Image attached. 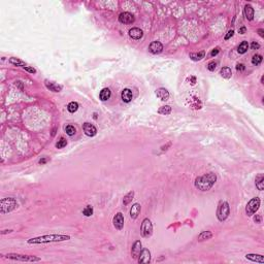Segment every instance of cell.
<instances>
[{
  "instance_id": "19",
  "label": "cell",
  "mask_w": 264,
  "mask_h": 264,
  "mask_svg": "<svg viewBox=\"0 0 264 264\" xmlns=\"http://www.w3.org/2000/svg\"><path fill=\"white\" fill-rule=\"evenodd\" d=\"M140 211H141V207L139 203H134L133 205H132L131 210H130V217L131 219H133V220H135L138 215L140 214Z\"/></svg>"
},
{
  "instance_id": "21",
  "label": "cell",
  "mask_w": 264,
  "mask_h": 264,
  "mask_svg": "<svg viewBox=\"0 0 264 264\" xmlns=\"http://www.w3.org/2000/svg\"><path fill=\"white\" fill-rule=\"evenodd\" d=\"M111 96H112L111 90H109L108 88H104V89L101 90L100 94H99V98H100V100H102V101H106L111 98Z\"/></svg>"
},
{
  "instance_id": "10",
  "label": "cell",
  "mask_w": 264,
  "mask_h": 264,
  "mask_svg": "<svg viewBox=\"0 0 264 264\" xmlns=\"http://www.w3.org/2000/svg\"><path fill=\"white\" fill-rule=\"evenodd\" d=\"M137 261H138V263H143V264L150 263L151 262V252L148 249L141 250L139 256H138V258H137Z\"/></svg>"
},
{
  "instance_id": "34",
  "label": "cell",
  "mask_w": 264,
  "mask_h": 264,
  "mask_svg": "<svg viewBox=\"0 0 264 264\" xmlns=\"http://www.w3.org/2000/svg\"><path fill=\"white\" fill-rule=\"evenodd\" d=\"M66 144H67V140L64 137H61L60 139L58 140V143H56V148L57 149H62V148L66 147Z\"/></svg>"
},
{
  "instance_id": "25",
  "label": "cell",
  "mask_w": 264,
  "mask_h": 264,
  "mask_svg": "<svg viewBox=\"0 0 264 264\" xmlns=\"http://www.w3.org/2000/svg\"><path fill=\"white\" fill-rule=\"evenodd\" d=\"M212 237V233L211 232V231H203V232H201L198 235L197 239H198V241H203V240L211 239Z\"/></svg>"
},
{
  "instance_id": "30",
  "label": "cell",
  "mask_w": 264,
  "mask_h": 264,
  "mask_svg": "<svg viewBox=\"0 0 264 264\" xmlns=\"http://www.w3.org/2000/svg\"><path fill=\"white\" fill-rule=\"evenodd\" d=\"M78 109H79V103L75 101L70 102V103H68V105H67V111H68L69 112H71V114L75 112Z\"/></svg>"
},
{
  "instance_id": "3",
  "label": "cell",
  "mask_w": 264,
  "mask_h": 264,
  "mask_svg": "<svg viewBox=\"0 0 264 264\" xmlns=\"http://www.w3.org/2000/svg\"><path fill=\"white\" fill-rule=\"evenodd\" d=\"M17 207H18V202L15 198L7 197V198H3L0 201V212H1L2 215L11 212L14 210H16Z\"/></svg>"
},
{
  "instance_id": "33",
  "label": "cell",
  "mask_w": 264,
  "mask_h": 264,
  "mask_svg": "<svg viewBox=\"0 0 264 264\" xmlns=\"http://www.w3.org/2000/svg\"><path fill=\"white\" fill-rule=\"evenodd\" d=\"M83 215L86 217H91L93 215V207L91 205H87V207L83 210Z\"/></svg>"
},
{
  "instance_id": "39",
  "label": "cell",
  "mask_w": 264,
  "mask_h": 264,
  "mask_svg": "<svg viewBox=\"0 0 264 264\" xmlns=\"http://www.w3.org/2000/svg\"><path fill=\"white\" fill-rule=\"evenodd\" d=\"M254 221H255V223H261L262 221V217L260 215H256L255 217H254Z\"/></svg>"
},
{
  "instance_id": "1",
  "label": "cell",
  "mask_w": 264,
  "mask_h": 264,
  "mask_svg": "<svg viewBox=\"0 0 264 264\" xmlns=\"http://www.w3.org/2000/svg\"><path fill=\"white\" fill-rule=\"evenodd\" d=\"M70 236L65 235V234H47V235H41L32 237L27 240L29 244H51V243H61V241L69 240Z\"/></svg>"
},
{
  "instance_id": "2",
  "label": "cell",
  "mask_w": 264,
  "mask_h": 264,
  "mask_svg": "<svg viewBox=\"0 0 264 264\" xmlns=\"http://www.w3.org/2000/svg\"><path fill=\"white\" fill-rule=\"evenodd\" d=\"M217 181V175L214 172H208L201 176H197L195 179L194 185L200 191H208L212 188Z\"/></svg>"
},
{
  "instance_id": "16",
  "label": "cell",
  "mask_w": 264,
  "mask_h": 264,
  "mask_svg": "<svg viewBox=\"0 0 264 264\" xmlns=\"http://www.w3.org/2000/svg\"><path fill=\"white\" fill-rule=\"evenodd\" d=\"M44 85H46V87L50 90V91H53V92H60L61 90H62V86L57 85V84L51 82L49 80H44Z\"/></svg>"
},
{
  "instance_id": "22",
  "label": "cell",
  "mask_w": 264,
  "mask_h": 264,
  "mask_svg": "<svg viewBox=\"0 0 264 264\" xmlns=\"http://www.w3.org/2000/svg\"><path fill=\"white\" fill-rule=\"evenodd\" d=\"M256 188L259 191H263L264 190V175L262 173L256 176Z\"/></svg>"
},
{
  "instance_id": "44",
  "label": "cell",
  "mask_w": 264,
  "mask_h": 264,
  "mask_svg": "<svg viewBox=\"0 0 264 264\" xmlns=\"http://www.w3.org/2000/svg\"><path fill=\"white\" fill-rule=\"evenodd\" d=\"M258 33L261 37H264V30L263 29H258Z\"/></svg>"
},
{
  "instance_id": "4",
  "label": "cell",
  "mask_w": 264,
  "mask_h": 264,
  "mask_svg": "<svg viewBox=\"0 0 264 264\" xmlns=\"http://www.w3.org/2000/svg\"><path fill=\"white\" fill-rule=\"evenodd\" d=\"M5 258L15 260V261L20 262H38L40 261L39 257L32 256V255H23V254H16V253H8L5 255Z\"/></svg>"
},
{
  "instance_id": "13",
  "label": "cell",
  "mask_w": 264,
  "mask_h": 264,
  "mask_svg": "<svg viewBox=\"0 0 264 264\" xmlns=\"http://www.w3.org/2000/svg\"><path fill=\"white\" fill-rule=\"evenodd\" d=\"M141 247H143V244H141L140 240H136L133 244V246H132V249H131V257L133 259H137L138 258V256H139V254L141 252Z\"/></svg>"
},
{
  "instance_id": "42",
  "label": "cell",
  "mask_w": 264,
  "mask_h": 264,
  "mask_svg": "<svg viewBox=\"0 0 264 264\" xmlns=\"http://www.w3.org/2000/svg\"><path fill=\"white\" fill-rule=\"evenodd\" d=\"M189 82H191V85H195L196 84V78L195 76H191L190 79H188Z\"/></svg>"
},
{
  "instance_id": "12",
  "label": "cell",
  "mask_w": 264,
  "mask_h": 264,
  "mask_svg": "<svg viewBox=\"0 0 264 264\" xmlns=\"http://www.w3.org/2000/svg\"><path fill=\"white\" fill-rule=\"evenodd\" d=\"M149 51H150V53H152L154 55L160 54L163 51V44L161 43L160 41H153V43H150Z\"/></svg>"
},
{
  "instance_id": "27",
  "label": "cell",
  "mask_w": 264,
  "mask_h": 264,
  "mask_svg": "<svg viewBox=\"0 0 264 264\" xmlns=\"http://www.w3.org/2000/svg\"><path fill=\"white\" fill-rule=\"evenodd\" d=\"M133 197H134V192H133V191L128 192L127 194L124 196V198H123V204L125 205V207L130 203V202L132 201V199H133Z\"/></svg>"
},
{
  "instance_id": "26",
  "label": "cell",
  "mask_w": 264,
  "mask_h": 264,
  "mask_svg": "<svg viewBox=\"0 0 264 264\" xmlns=\"http://www.w3.org/2000/svg\"><path fill=\"white\" fill-rule=\"evenodd\" d=\"M248 49H249V43H248V41H241V43H239V46H238L237 48V52L239 54H244L247 53Z\"/></svg>"
},
{
  "instance_id": "7",
  "label": "cell",
  "mask_w": 264,
  "mask_h": 264,
  "mask_svg": "<svg viewBox=\"0 0 264 264\" xmlns=\"http://www.w3.org/2000/svg\"><path fill=\"white\" fill-rule=\"evenodd\" d=\"M260 198L259 197H254L252 198L251 200L247 203V207H246V214L251 217L253 216L255 212L259 210V207H260Z\"/></svg>"
},
{
  "instance_id": "38",
  "label": "cell",
  "mask_w": 264,
  "mask_h": 264,
  "mask_svg": "<svg viewBox=\"0 0 264 264\" xmlns=\"http://www.w3.org/2000/svg\"><path fill=\"white\" fill-rule=\"evenodd\" d=\"M219 52H220V48H219V47L215 48V49L212 50V52H211V56H212V57H215V56H217V55L219 54Z\"/></svg>"
},
{
  "instance_id": "45",
  "label": "cell",
  "mask_w": 264,
  "mask_h": 264,
  "mask_svg": "<svg viewBox=\"0 0 264 264\" xmlns=\"http://www.w3.org/2000/svg\"><path fill=\"white\" fill-rule=\"evenodd\" d=\"M48 158H43V159H40L39 160V164H44V163H47L48 162Z\"/></svg>"
},
{
  "instance_id": "36",
  "label": "cell",
  "mask_w": 264,
  "mask_h": 264,
  "mask_svg": "<svg viewBox=\"0 0 264 264\" xmlns=\"http://www.w3.org/2000/svg\"><path fill=\"white\" fill-rule=\"evenodd\" d=\"M233 33H234V30H232V29H231V30L228 31V33H227L226 35H225L224 39H225V40H228L230 37H232V36H233Z\"/></svg>"
},
{
  "instance_id": "9",
  "label": "cell",
  "mask_w": 264,
  "mask_h": 264,
  "mask_svg": "<svg viewBox=\"0 0 264 264\" xmlns=\"http://www.w3.org/2000/svg\"><path fill=\"white\" fill-rule=\"evenodd\" d=\"M112 224H114V227L117 230L123 229V227H124V216L122 215L121 212H118V214L114 217V219H112Z\"/></svg>"
},
{
  "instance_id": "17",
  "label": "cell",
  "mask_w": 264,
  "mask_h": 264,
  "mask_svg": "<svg viewBox=\"0 0 264 264\" xmlns=\"http://www.w3.org/2000/svg\"><path fill=\"white\" fill-rule=\"evenodd\" d=\"M244 17L248 21H253L254 19V8L251 6L250 4H246L244 8Z\"/></svg>"
},
{
  "instance_id": "41",
  "label": "cell",
  "mask_w": 264,
  "mask_h": 264,
  "mask_svg": "<svg viewBox=\"0 0 264 264\" xmlns=\"http://www.w3.org/2000/svg\"><path fill=\"white\" fill-rule=\"evenodd\" d=\"M24 69L26 70V71L30 72V73H35V72H36V70H35L34 68H32V67H29V66H25Z\"/></svg>"
},
{
  "instance_id": "15",
  "label": "cell",
  "mask_w": 264,
  "mask_h": 264,
  "mask_svg": "<svg viewBox=\"0 0 264 264\" xmlns=\"http://www.w3.org/2000/svg\"><path fill=\"white\" fill-rule=\"evenodd\" d=\"M156 96L162 101H166L169 98V92L165 88H159L156 91Z\"/></svg>"
},
{
  "instance_id": "28",
  "label": "cell",
  "mask_w": 264,
  "mask_h": 264,
  "mask_svg": "<svg viewBox=\"0 0 264 264\" xmlns=\"http://www.w3.org/2000/svg\"><path fill=\"white\" fill-rule=\"evenodd\" d=\"M9 63H11L12 65H15V66H21V67H23V68L26 66V63H25L24 61H22V60L18 59V58H15V57H12L9 59Z\"/></svg>"
},
{
  "instance_id": "23",
  "label": "cell",
  "mask_w": 264,
  "mask_h": 264,
  "mask_svg": "<svg viewBox=\"0 0 264 264\" xmlns=\"http://www.w3.org/2000/svg\"><path fill=\"white\" fill-rule=\"evenodd\" d=\"M220 75H221L222 78L228 80V79H230L231 76H232V71H231V68H230V67H227V66H226V67H223V68H221V70H220Z\"/></svg>"
},
{
  "instance_id": "40",
  "label": "cell",
  "mask_w": 264,
  "mask_h": 264,
  "mask_svg": "<svg viewBox=\"0 0 264 264\" xmlns=\"http://www.w3.org/2000/svg\"><path fill=\"white\" fill-rule=\"evenodd\" d=\"M251 48H252V50H258L259 48H260V44H259L258 43H256V41H253Z\"/></svg>"
},
{
  "instance_id": "8",
  "label": "cell",
  "mask_w": 264,
  "mask_h": 264,
  "mask_svg": "<svg viewBox=\"0 0 264 264\" xmlns=\"http://www.w3.org/2000/svg\"><path fill=\"white\" fill-rule=\"evenodd\" d=\"M83 130L87 136H90V137H93L97 134V128H96L94 125L87 123V122L83 124Z\"/></svg>"
},
{
  "instance_id": "18",
  "label": "cell",
  "mask_w": 264,
  "mask_h": 264,
  "mask_svg": "<svg viewBox=\"0 0 264 264\" xmlns=\"http://www.w3.org/2000/svg\"><path fill=\"white\" fill-rule=\"evenodd\" d=\"M246 258L253 262L261 263V264L264 263V257L262 255H259V254H247Z\"/></svg>"
},
{
  "instance_id": "20",
  "label": "cell",
  "mask_w": 264,
  "mask_h": 264,
  "mask_svg": "<svg viewBox=\"0 0 264 264\" xmlns=\"http://www.w3.org/2000/svg\"><path fill=\"white\" fill-rule=\"evenodd\" d=\"M121 97H122V100H123L124 102H126V103L130 102L132 100V98H133V95H132L131 90L130 89H124L123 91H122Z\"/></svg>"
},
{
  "instance_id": "46",
  "label": "cell",
  "mask_w": 264,
  "mask_h": 264,
  "mask_svg": "<svg viewBox=\"0 0 264 264\" xmlns=\"http://www.w3.org/2000/svg\"><path fill=\"white\" fill-rule=\"evenodd\" d=\"M11 231H12V230H3L2 232H1V234H5V233H7V232L9 233V232H11Z\"/></svg>"
},
{
  "instance_id": "37",
  "label": "cell",
  "mask_w": 264,
  "mask_h": 264,
  "mask_svg": "<svg viewBox=\"0 0 264 264\" xmlns=\"http://www.w3.org/2000/svg\"><path fill=\"white\" fill-rule=\"evenodd\" d=\"M244 69H246V66H244L243 63H238L236 65V70H237V71L241 72V71H244Z\"/></svg>"
},
{
  "instance_id": "11",
  "label": "cell",
  "mask_w": 264,
  "mask_h": 264,
  "mask_svg": "<svg viewBox=\"0 0 264 264\" xmlns=\"http://www.w3.org/2000/svg\"><path fill=\"white\" fill-rule=\"evenodd\" d=\"M134 20V16L130 14V12H122L119 16V21L122 24H132Z\"/></svg>"
},
{
  "instance_id": "6",
  "label": "cell",
  "mask_w": 264,
  "mask_h": 264,
  "mask_svg": "<svg viewBox=\"0 0 264 264\" xmlns=\"http://www.w3.org/2000/svg\"><path fill=\"white\" fill-rule=\"evenodd\" d=\"M140 233L143 237L144 238H149L152 236L153 234V224L151 222L150 219L146 218L141 223V227H140Z\"/></svg>"
},
{
  "instance_id": "32",
  "label": "cell",
  "mask_w": 264,
  "mask_h": 264,
  "mask_svg": "<svg viewBox=\"0 0 264 264\" xmlns=\"http://www.w3.org/2000/svg\"><path fill=\"white\" fill-rule=\"evenodd\" d=\"M65 132L67 135H69V136H72V135L75 134L76 132V129L75 126H72V125H68V126L65 127Z\"/></svg>"
},
{
  "instance_id": "35",
  "label": "cell",
  "mask_w": 264,
  "mask_h": 264,
  "mask_svg": "<svg viewBox=\"0 0 264 264\" xmlns=\"http://www.w3.org/2000/svg\"><path fill=\"white\" fill-rule=\"evenodd\" d=\"M217 65H218L217 62H215V61H212V62H210L207 64V69L210 70V71H215V69L217 68Z\"/></svg>"
},
{
  "instance_id": "5",
  "label": "cell",
  "mask_w": 264,
  "mask_h": 264,
  "mask_svg": "<svg viewBox=\"0 0 264 264\" xmlns=\"http://www.w3.org/2000/svg\"><path fill=\"white\" fill-rule=\"evenodd\" d=\"M229 212H230V207H229L228 202L223 201V200L219 202L218 210H217V218L219 221L223 222L226 220L228 218V216H229Z\"/></svg>"
},
{
  "instance_id": "43",
  "label": "cell",
  "mask_w": 264,
  "mask_h": 264,
  "mask_svg": "<svg viewBox=\"0 0 264 264\" xmlns=\"http://www.w3.org/2000/svg\"><path fill=\"white\" fill-rule=\"evenodd\" d=\"M246 31H247V28H246V27H241V28L238 29V32H239L240 34H244V33H246Z\"/></svg>"
},
{
  "instance_id": "14",
  "label": "cell",
  "mask_w": 264,
  "mask_h": 264,
  "mask_svg": "<svg viewBox=\"0 0 264 264\" xmlns=\"http://www.w3.org/2000/svg\"><path fill=\"white\" fill-rule=\"evenodd\" d=\"M128 34H129V36L132 38V39H135V40L140 39V38H143V30L139 28H137V27L131 28L129 30V32H128Z\"/></svg>"
},
{
  "instance_id": "47",
  "label": "cell",
  "mask_w": 264,
  "mask_h": 264,
  "mask_svg": "<svg viewBox=\"0 0 264 264\" xmlns=\"http://www.w3.org/2000/svg\"><path fill=\"white\" fill-rule=\"evenodd\" d=\"M263 80H264V78L262 76V78H261V84H263Z\"/></svg>"
},
{
  "instance_id": "29",
  "label": "cell",
  "mask_w": 264,
  "mask_h": 264,
  "mask_svg": "<svg viewBox=\"0 0 264 264\" xmlns=\"http://www.w3.org/2000/svg\"><path fill=\"white\" fill-rule=\"evenodd\" d=\"M171 112V107L169 105H165V106H161V107L158 109V114L163 115V116H167Z\"/></svg>"
},
{
  "instance_id": "31",
  "label": "cell",
  "mask_w": 264,
  "mask_h": 264,
  "mask_svg": "<svg viewBox=\"0 0 264 264\" xmlns=\"http://www.w3.org/2000/svg\"><path fill=\"white\" fill-rule=\"evenodd\" d=\"M262 60H263V57L261 56V55L256 54V55H254L253 58H252V64H253V65L257 66V65H259V64L262 62Z\"/></svg>"
},
{
  "instance_id": "24",
  "label": "cell",
  "mask_w": 264,
  "mask_h": 264,
  "mask_svg": "<svg viewBox=\"0 0 264 264\" xmlns=\"http://www.w3.org/2000/svg\"><path fill=\"white\" fill-rule=\"evenodd\" d=\"M189 56L193 61H200L205 57V51H201L199 53H190Z\"/></svg>"
}]
</instances>
